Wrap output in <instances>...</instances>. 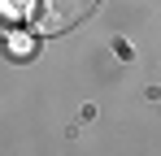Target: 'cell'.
Masks as SVG:
<instances>
[{
	"label": "cell",
	"mask_w": 161,
	"mask_h": 156,
	"mask_svg": "<svg viewBox=\"0 0 161 156\" xmlns=\"http://www.w3.org/2000/svg\"><path fill=\"white\" fill-rule=\"evenodd\" d=\"M9 52H13V56H31V39H13Z\"/></svg>",
	"instance_id": "2"
},
{
	"label": "cell",
	"mask_w": 161,
	"mask_h": 156,
	"mask_svg": "<svg viewBox=\"0 0 161 156\" xmlns=\"http://www.w3.org/2000/svg\"><path fill=\"white\" fill-rule=\"evenodd\" d=\"M100 0H39L35 4V30L39 35H61L70 26H79Z\"/></svg>",
	"instance_id": "1"
}]
</instances>
